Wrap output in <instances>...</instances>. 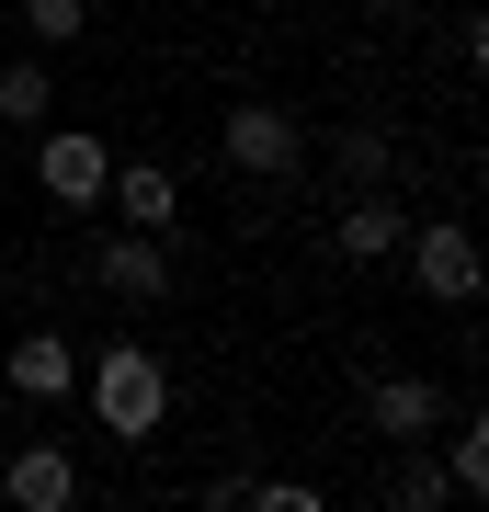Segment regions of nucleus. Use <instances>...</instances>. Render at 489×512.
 <instances>
[{"mask_svg":"<svg viewBox=\"0 0 489 512\" xmlns=\"http://www.w3.org/2000/svg\"><path fill=\"white\" fill-rule=\"evenodd\" d=\"M330 160H342L353 183H387V171H399V160H387V137H376V126H353L342 148H330Z\"/></svg>","mask_w":489,"mask_h":512,"instance_id":"nucleus-13","label":"nucleus"},{"mask_svg":"<svg viewBox=\"0 0 489 512\" xmlns=\"http://www.w3.org/2000/svg\"><path fill=\"white\" fill-rule=\"evenodd\" d=\"M399 251L421 262V285H433L444 308H467V296H478V239H467V217H433L421 239H399Z\"/></svg>","mask_w":489,"mask_h":512,"instance_id":"nucleus-5","label":"nucleus"},{"mask_svg":"<svg viewBox=\"0 0 489 512\" xmlns=\"http://www.w3.org/2000/svg\"><path fill=\"white\" fill-rule=\"evenodd\" d=\"M46 103H57V80L35 69V57H23V69H0V114H12V126H46Z\"/></svg>","mask_w":489,"mask_h":512,"instance_id":"nucleus-12","label":"nucleus"},{"mask_svg":"<svg viewBox=\"0 0 489 512\" xmlns=\"http://www.w3.org/2000/svg\"><path fill=\"white\" fill-rule=\"evenodd\" d=\"M103 171H114V148L91 137V126H46V148H35V183H46L57 205H103Z\"/></svg>","mask_w":489,"mask_h":512,"instance_id":"nucleus-4","label":"nucleus"},{"mask_svg":"<svg viewBox=\"0 0 489 512\" xmlns=\"http://www.w3.org/2000/svg\"><path fill=\"white\" fill-rule=\"evenodd\" d=\"M103 194H114V217H126V228H160V239H171V217H182V183H171L160 160H114Z\"/></svg>","mask_w":489,"mask_h":512,"instance_id":"nucleus-9","label":"nucleus"},{"mask_svg":"<svg viewBox=\"0 0 489 512\" xmlns=\"http://www.w3.org/2000/svg\"><path fill=\"white\" fill-rule=\"evenodd\" d=\"M399 239H410V217H399V205H387V194H353L342 217H330V262H387Z\"/></svg>","mask_w":489,"mask_h":512,"instance_id":"nucleus-10","label":"nucleus"},{"mask_svg":"<svg viewBox=\"0 0 489 512\" xmlns=\"http://www.w3.org/2000/svg\"><path fill=\"white\" fill-rule=\"evenodd\" d=\"M91 285H103V296H126V308L171 296V239H160V228H126V239H103V251H91Z\"/></svg>","mask_w":489,"mask_h":512,"instance_id":"nucleus-3","label":"nucleus"},{"mask_svg":"<svg viewBox=\"0 0 489 512\" xmlns=\"http://www.w3.org/2000/svg\"><path fill=\"white\" fill-rule=\"evenodd\" d=\"M217 148H228V171H251V183H285V171L308 160V126H296L285 103H228Z\"/></svg>","mask_w":489,"mask_h":512,"instance_id":"nucleus-2","label":"nucleus"},{"mask_svg":"<svg viewBox=\"0 0 489 512\" xmlns=\"http://www.w3.org/2000/svg\"><path fill=\"white\" fill-rule=\"evenodd\" d=\"M0 376H12V399H35V410H57V399H69V387H80V353L57 342V330H23V342L0 353Z\"/></svg>","mask_w":489,"mask_h":512,"instance_id":"nucleus-7","label":"nucleus"},{"mask_svg":"<svg viewBox=\"0 0 489 512\" xmlns=\"http://www.w3.org/2000/svg\"><path fill=\"white\" fill-rule=\"evenodd\" d=\"M23 23H35V35H46V46H69V35H80V23H91V0H23Z\"/></svg>","mask_w":489,"mask_h":512,"instance_id":"nucleus-14","label":"nucleus"},{"mask_svg":"<svg viewBox=\"0 0 489 512\" xmlns=\"http://www.w3.org/2000/svg\"><path fill=\"white\" fill-rule=\"evenodd\" d=\"M364 421H376L387 444H421V433L444 421V387H433V376H376V387H364Z\"/></svg>","mask_w":489,"mask_h":512,"instance_id":"nucleus-8","label":"nucleus"},{"mask_svg":"<svg viewBox=\"0 0 489 512\" xmlns=\"http://www.w3.org/2000/svg\"><path fill=\"white\" fill-rule=\"evenodd\" d=\"M433 433H444V490H455V501H478V490H489V421H478V410H455V421H433Z\"/></svg>","mask_w":489,"mask_h":512,"instance_id":"nucleus-11","label":"nucleus"},{"mask_svg":"<svg viewBox=\"0 0 489 512\" xmlns=\"http://www.w3.org/2000/svg\"><path fill=\"white\" fill-rule=\"evenodd\" d=\"M0 501H12V512H69V501H80L69 444H12V467H0Z\"/></svg>","mask_w":489,"mask_h":512,"instance_id":"nucleus-6","label":"nucleus"},{"mask_svg":"<svg viewBox=\"0 0 489 512\" xmlns=\"http://www.w3.org/2000/svg\"><path fill=\"white\" fill-rule=\"evenodd\" d=\"M91 410H103L114 444H148L171 421V365L148 342H103V353H91Z\"/></svg>","mask_w":489,"mask_h":512,"instance_id":"nucleus-1","label":"nucleus"}]
</instances>
